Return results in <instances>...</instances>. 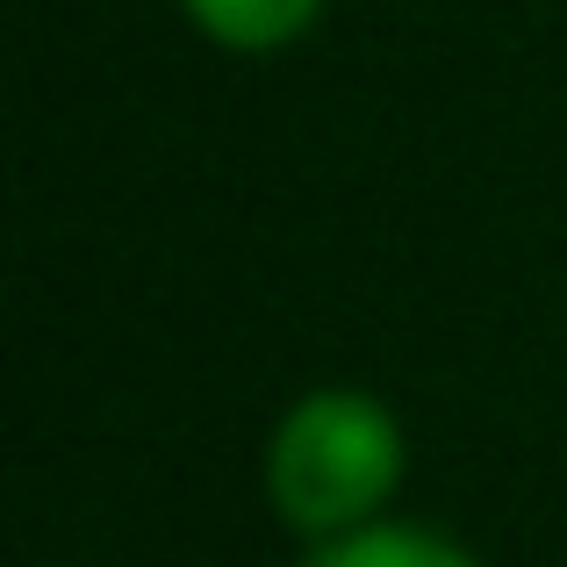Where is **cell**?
<instances>
[{"label": "cell", "instance_id": "cell-1", "mask_svg": "<svg viewBox=\"0 0 567 567\" xmlns=\"http://www.w3.org/2000/svg\"><path fill=\"white\" fill-rule=\"evenodd\" d=\"M410 445L381 395L367 388H309L266 439V503L309 546L338 532L381 525L388 496L402 488Z\"/></svg>", "mask_w": 567, "mask_h": 567}, {"label": "cell", "instance_id": "cell-2", "mask_svg": "<svg viewBox=\"0 0 567 567\" xmlns=\"http://www.w3.org/2000/svg\"><path fill=\"white\" fill-rule=\"evenodd\" d=\"M295 567H474L467 546L439 539L424 525H360V532H338V539H317Z\"/></svg>", "mask_w": 567, "mask_h": 567}, {"label": "cell", "instance_id": "cell-3", "mask_svg": "<svg viewBox=\"0 0 567 567\" xmlns=\"http://www.w3.org/2000/svg\"><path fill=\"white\" fill-rule=\"evenodd\" d=\"M187 14L223 51H280L323 14V0H187Z\"/></svg>", "mask_w": 567, "mask_h": 567}]
</instances>
